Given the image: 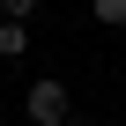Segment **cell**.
Returning a JSON list of instances; mask_svg holds the SVG:
<instances>
[{
    "label": "cell",
    "instance_id": "cell-2",
    "mask_svg": "<svg viewBox=\"0 0 126 126\" xmlns=\"http://www.w3.org/2000/svg\"><path fill=\"white\" fill-rule=\"evenodd\" d=\"M30 52V22H0V59H22Z\"/></svg>",
    "mask_w": 126,
    "mask_h": 126
},
{
    "label": "cell",
    "instance_id": "cell-1",
    "mask_svg": "<svg viewBox=\"0 0 126 126\" xmlns=\"http://www.w3.org/2000/svg\"><path fill=\"white\" fill-rule=\"evenodd\" d=\"M22 111H30V126H67V119H74V89H67V82H30Z\"/></svg>",
    "mask_w": 126,
    "mask_h": 126
},
{
    "label": "cell",
    "instance_id": "cell-3",
    "mask_svg": "<svg viewBox=\"0 0 126 126\" xmlns=\"http://www.w3.org/2000/svg\"><path fill=\"white\" fill-rule=\"evenodd\" d=\"M89 15H96V22H111V30H119V22H126V0H89Z\"/></svg>",
    "mask_w": 126,
    "mask_h": 126
},
{
    "label": "cell",
    "instance_id": "cell-4",
    "mask_svg": "<svg viewBox=\"0 0 126 126\" xmlns=\"http://www.w3.org/2000/svg\"><path fill=\"white\" fill-rule=\"evenodd\" d=\"M37 15V0H0V22H30Z\"/></svg>",
    "mask_w": 126,
    "mask_h": 126
}]
</instances>
